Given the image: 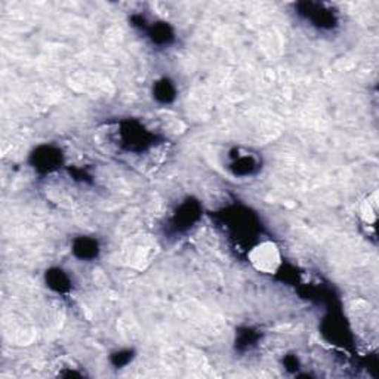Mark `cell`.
<instances>
[{"label": "cell", "instance_id": "1", "mask_svg": "<svg viewBox=\"0 0 379 379\" xmlns=\"http://www.w3.org/2000/svg\"><path fill=\"white\" fill-rule=\"evenodd\" d=\"M249 262L262 274H275L282 267V252L274 242H261L249 252Z\"/></svg>", "mask_w": 379, "mask_h": 379}, {"label": "cell", "instance_id": "2", "mask_svg": "<svg viewBox=\"0 0 379 379\" xmlns=\"http://www.w3.org/2000/svg\"><path fill=\"white\" fill-rule=\"evenodd\" d=\"M361 218L364 224L369 227H375L378 220V201H376V193H373L371 197L364 200L361 206Z\"/></svg>", "mask_w": 379, "mask_h": 379}]
</instances>
